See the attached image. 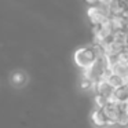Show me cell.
Returning <instances> with one entry per match:
<instances>
[{"label":"cell","mask_w":128,"mask_h":128,"mask_svg":"<svg viewBox=\"0 0 128 128\" xmlns=\"http://www.w3.org/2000/svg\"><path fill=\"white\" fill-rule=\"evenodd\" d=\"M86 2L90 4V6H95V4L99 3V0H86Z\"/></svg>","instance_id":"cell-12"},{"label":"cell","mask_w":128,"mask_h":128,"mask_svg":"<svg viewBox=\"0 0 128 128\" xmlns=\"http://www.w3.org/2000/svg\"><path fill=\"white\" fill-rule=\"evenodd\" d=\"M110 22H112V28L114 30H124L125 28V20L121 15H112L110 17Z\"/></svg>","instance_id":"cell-5"},{"label":"cell","mask_w":128,"mask_h":128,"mask_svg":"<svg viewBox=\"0 0 128 128\" xmlns=\"http://www.w3.org/2000/svg\"><path fill=\"white\" fill-rule=\"evenodd\" d=\"M124 30L128 33V20H125V28H124Z\"/></svg>","instance_id":"cell-13"},{"label":"cell","mask_w":128,"mask_h":128,"mask_svg":"<svg viewBox=\"0 0 128 128\" xmlns=\"http://www.w3.org/2000/svg\"><path fill=\"white\" fill-rule=\"evenodd\" d=\"M112 37H113L114 43H118V44H127L128 33L125 30H114L113 33H112Z\"/></svg>","instance_id":"cell-7"},{"label":"cell","mask_w":128,"mask_h":128,"mask_svg":"<svg viewBox=\"0 0 128 128\" xmlns=\"http://www.w3.org/2000/svg\"><path fill=\"white\" fill-rule=\"evenodd\" d=\"M106 81H108L109 84H110L113 88H117V87H121L124 86V81H122V78L120 77V76L114 74V73H112L110 76H109L108 78H106Z\"/></svg>","instance_id":"cell-8"},{"label":"cell","mask_w":128,"mask_h":128,"mask_svg":"<svg viewBox=\"0 0 128 128\" xmlns=\"http://www.w3.org/2000/svg\"><path fill=\"white\" fill-rule=\"evenodd\" d=\"M92 88H94L95 94H100V95H103V96H106V98H108L110 94H113V91H114V88L106 80L95 81L94 86H92Z\"/></svg>","instance_id":"cell-2"},{"label":"cell","mask_w":128,"mask_h":128,"mask_svg":"<svg viewBox=\"0 0 128 128\" xmlns=\"http://www.w3.org/2000/svg\"><path fill=\"white\" fill-rule=\"evenodd\" d=\"M113 95L120 100V102H127V100H128V90H127V87H125V86H121V87H117V88H114Z\"/></svg>","instance_id":"cell-6"},{"label":"cell","mask_w":128,"mask_h":128,"mask_svg":"<svg viewBox=\"0 0 128 128\" xmlns=\"http://www.w3.org/2000/svg\"><path fill=\"white\" fill-rule=\"evenodd\" d=\"M94 83L95 81H92V80H90V78H83L81 80V88H84V90H88V88H92V86H94Z\"/></svg>","instance_id":"cell-11"},{"label":"cell","mask_w":128,"mask_h":128,"mask_svg":"<svg viewBox=\"0 0 128 128\" xmlns=\"http://www.w3.org/2000/svg\"><path fill=\"white\" fill-rule=\"evenodd\" d=\"M127 106H128V100H127Z\"/></svg>","instance_id":"cell-16"},{"label":"cell","mask_w":128,"mask_h":128,"mask_svg":"<svg viewBox=\"0 0 128 128\" xmlns=\"http://www.w3.org/2000/svg\"><path fill=\"white\" fill-rule=\"evenodd\" d=\"M125 87H127V90H128V84H125Z\"/></svg>","instance_id":"cell-14"},{"label":"cell","mask_w":128,"mask_h":128,"mask_svg":"<svg viewBox=\"0 0 128 128\" xmlns=\"http://www.w3.org/2000/svg\"><path fill=\"white\" fill-rule=\"evenodd\" d=\"M117 125L118 127H128V113L127 112H121L117 117Z\"/></svg>","instance_id":"cell-10"},{"label":"cell","mask_w":128,"mask_h":128,"mask_svg":"<svg viewBox=\"0 0 128 128\" xmlns=\"http://www.w3.org/2000/svg\"><path fill=\"white\" fill-rule=\"evenodd\" d=\"M26 81H28V76H26V73L22 72V70H17V72H14L11 74V83H12V86H15V87L25 86Z\"/></svg>","instance_id":"cell-4"},{"label":"cell","mask_w":128,"mask_h":128,"mask_svg":"<svg viewBox=\"0 0 128 128\" xmlns=\"http://www.w3.org/2000/svg\"><path fill=\"white\" fill-rule=\"evenodd\" d=\"M106 121L108 118L102 112V109H95L91 113V122L95 128H106Z\"/></svg>","instance_id":"cell-3"},{"label":"cell","mask_w":128,"mask_h":128,"mask_svg":"<svg viewBox=\"0 0 128 128\" xmlns=\"http://www.w3.org/2000/svg\"><path fill=\"white\" fill-rule=\"evenodd\" d=\"M127 44H128V37H127Z\"/></svg>","instance_id":"cell-15"},{"label":"cell","mask_w":128,"mask_h":128,"mask_svg":"<svg viewBox=\"0 0 128 128\" xmlns=\"http://www.w3.org/2000/svg\"><path fill=\"white\" fill-rule=\"evenodd\" d=\"M94 102H95L96 109H103V108H105V105L108 103V98L103 96V95H100V94H95Z\"/></svg>","instance_id":"cell-9"},{"label":"cell","mask_w":128,"mask_h":128,"mask_svg":"<svg viewBox=\"0 0 128 128\" xmlns=\"http://www.w3.org/2000/svg\"><path fill=\"white\" fill-rule=\"evenodd\" d=\"M98 58V52L94 47H80L74 52V64L81 69L92 66Z\"/></svg>","instance_id":"cell-1"}]
</instances>
